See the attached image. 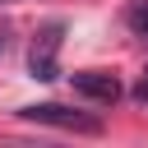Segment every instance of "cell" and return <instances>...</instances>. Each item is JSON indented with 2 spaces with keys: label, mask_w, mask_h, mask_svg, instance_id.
Listing matches in <instances>:
<instances>
[{
  "label": "cell",
  "mask_w": 148,
  "mask_h": 148,
  "mask_svg": "<svg viewBox=\"0 0 148 148\" xmlns=\"http://www.w3.org/2000/svg\"><path fill=\"white\" fill-rule=\"evenodd\" d=\"M18 116H23V120H37V125H56V130H69V134H102V116H92V111H74V106H56V102H42V106H23Z\"/></svg>",
  "instance_id": "1"
},
{
  "label": "cell",
  "mask_w": 148,
  "mask_h": 148,
  "mask_svg": "<svg viewBox=\"0 0 148 148\" xmlns=\"http://www.w3.org/2000/svg\"><path fill=\"white\" fill-rule=\"evenodd\" d=\"M60 42H65V23H60V18L46 23V28L32 37V51H28V69H32V79L51 83V79L60 74Z\"/></svg>",
  "instance_id": "2"
},
{
  "label": "cell",
  "mask_w": 148,
  "mask_h": 148,
  "mask_svg": "<svg viewBox=\"0 0 148 148\" xmlns=\"http://www.w3.org/2000/svg\"><path fill=\"white\" fill-rule=\"evenodd\" d=\"M69 83H74V92H79V97L102 102V106H111V102L120 97V79H116V74H106V69H79V74H69Z\"/></svg>",
  "instance_id": "3"
},
{
  "label": "cell",
  "mask_w": 148,
  "mask_h": 148,
  "mask_svg": "<svg viewBox=\"0 0 148 148\" xmlns=\"http://www.w3.org/2000/svg\"><path fill=\"white\" fill-rule=\"evenodd\" d=\"M130 23H134V32L148 37V5H134V9H130Z\"/></svg>",
  "instance_id": "4"
},
{
  "label": "cell",
  "mask_w": 148,
  "mask_h": 148,
  "mask_svg": "<svg viewBox=\"0 0 148 148\" xmlns=\"http://www.w3.org/2000/svg\"><path fill=\"white\" fill-rule=\"evenodd\" d=\"M134 97H139V102H148V74H143V83L134 88Z\"/></svg>",
  "instance_id": "5"
},
{
  "label": "cell",
  "mask_w": 148,
  "mask_h": 148,
  "mask_svg": "<svg viewBox=\"0 0 148 148\" xmlns=\"http://www.w3.org/2000/svg\"><path fill=\"white\" fill-rule=\"evenodd\" d=\"M0 51H9V32H0Z\"/></svg>",
  "instance_id": "6"
},
{
  "label": "cell",
  "mask_w": 148,
  "mask_h": 148,
  "mask_svg": "<svg viewBox=\"0 0 148 148\" xmlns=\"http://www.w3.org/2000/svg\"><path fill=\"white\" fill-rule=\"evenodd\" d=\"M0 5H14V0H0Z\"/></svg>",
  "instance_id": "7"
}]
</instances>
